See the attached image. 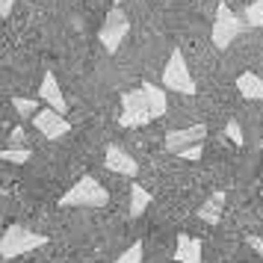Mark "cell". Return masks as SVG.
<instances>
[{"label":"cell","instance_id":"7402d4cb","mask_svg":"<svg viewBox=\"0 0 263 263\" xmlns=\"http://www.w3.org/2000/svg\"><path fill=\"white\" fill-rule=\"evenodd\" d=\"M12 6H15V0H0V15H3V18H9Z\"/></svg>","mask_w":263,"mask_h":263},{"label":"cell","instance_id":"5b68a950","mask_svg":"<svg viewBox=\"0 0 263 263\" xmlns=\"http://www.w3.org/2000/svg\"><path fill=\"white\" fill-rule=\"evenodd\" d=\"M163 86L178 95H195V80H192L190 65L183 60V50H172L166 68H163Z\"/></svg>","mask_w":263,"mask_h":263},{"label":"cell","instance_id":"7c38bea8","mask_svg":"<svg viewBox=\"0 0 263 263\" xmlns=\"http://www.w3.org/2000/svg\"><path fill=\"white\" fill-rule=\"evenodd\" d=\"M237 92L246 98V101H263V77L260 74H251V71L239 74L237 77Z\"/></svg>","mask_w":263,"mask_h":263},{"label":"cell","instance_id":"ba28073f","mask_svg":"<svg viewBox=\"0 0 263 263\" xmlns=\"http://www.w3.org/2000/svg\"><path fill=\"white\" fill-rule=\"evenodd\" d=\"M204 136H207V124H190V127H183V130H172L166 133V151L168 154H180V151H186L192 145L204 142Z\"/></svg>","mask_w":263,"mask_h":263},{"label":"cell","instance_id":"3957f363","mask_svg":"<svg viewBox=\"0 0 263 263\" xmlns=\"http://www.w3.org/2000/svg\"><path fill=\"white\" fill-rule=\"evenodd\" d=\"M107 204H109V192L92 175H83L71 190L60 195V207H107Z\"/></svg>","mask_w":263,"mask_h":263},{"label":"cell","instance_id":"7a4b0ae2","mask_svg":"<svg viewBox=\"0 0 263 263\" xmlns=\"http://www.w3.org/2000/svg\"><path fill=\"white\" fill-rule=\"evenodd\" d=\"M48 246V237L45 234H36L24 225H9L0 237V257L3 260H15L21 254H30V251Z\"/></svg>","mask_w":263,"mask_h":263},{"label":"cell","instance_id":"9a60e30c","mask_svg":"<svg viewBox=\"0 0 263 263\" xmlns=\"http://www.w3.org/2000/svg\"><path fill=\"white\" fill-rule=\"evenodd\" d=\"M39 101H42V98H12V107L21 119H33L39 112Z\"/></svg>","mask_w":263,"mask_h":263},{"label":"cell","instance_id":"ffe728a7","mask_svg":"<svg viewBox=\"0 0 263 263\" xmlns=\"http://www.w3.org/2000/svg\"><path fill=\"white\" fill-rule=\"evenodd\" d=\"M21 139H24V124H15L12 133H9V139H6V145H9V148H24Z\"/></svg>","mask_w":263,"mask_h":263},{"label":"cell","instance_id":"6da1fadb","mask_svg":"<svg viewBox=\"0 0 263 263\" xmlns=\"http://www.w3.org/2000/svg\"><path fill=\"white\" fill-rule=\"evenodd\" d=\"M168 109V98L166 89H160L154 83H142L136 92L121 95V112H119V124L121 127H142L151 119L166 116Z\"/></svg>","mask_w":263,"mask_h":263},{"label":"cell","instance_id":"8992f818","mask_svg":"<svg viewBox=\"0 0 263 263\" xmlns=\"http://www.w3.org/2000/svg\"><path fill=\"white\" fill-rule=\"evenodd\" d=\"M127 33H130V18H127V12H124L121 6H112L107 12V18H104L101 33H98L101 45L107 48V53H119L121 42L127 39Z\"/></svg>","mask_w":263,"mask_h":263},{"label":"cell","instance_id":"8fae6325","mask_svg":"<svg viewBox=\"0 0 263 263\" xmlns=\"http://www.w3.org/2000/svg\"><path fill=\"white\" fill-rule=\"evenodd\" d=\"M201 257H204V242L201 239L190 237V234H180L178 249H175V260L178 263H201Z\"/></svg>","mask_w":263,"mask_h":263},{"label":"cell","instance_id":"cb8c5ba5","mask_svg":"<svg viewBox=\"0 0 263 263\" xmlns=\"http://www.w3.org/2000/svg\"><path fill=\"white\" fill-rule=\"evenodd\" d=\"M112 3H116V6H119V3H124V0H112Z\"/></svg>","mask_w":263,"mask_h":263},{"label":"cell","instance_id":"603a6c76","mask_svg":"<svg viewBox=\"0 0 263 263\" xmlns=\"http://www.w3.org/2000/svg\"><path fill=\"white\" fill-rule=\"evenodd\" d=\"M251 246H254V251L260 254V260H263V239H251Z\"/></svg>","mask_w":263,"mask_h":263},{"label":"cell","instance_id":"30bf717a","mask_svg":"<svg viewBox=\"0 0 263 263\" xmlns=\"http://www.w3.org/2000/svg\"><path fill=\"white\" fill-rule=\"evenodd\" d=\"M39 98H42L48 107H53L57 112H68V104H65V95H62V89H60L57 74L48 71L42 77V83H39Z\"/></svg>","mask_w":263,"mask_h":263},{"label":"cell","instance_id":"ac0fdd59","mask_svg":"<svg viewBox=\"0 0 263 263\" xmlns=\"http://www.w3.org/2000/svg\"><path fill=\"white\" fill-rule=\"evenodd\" d=\"M116 263H142V242H133Z\"/></svg>","mask_w":263,"mask_h":263},{"label":"cell","instance_id":"44dd1931","mask_svg":"<svg viewBox=\"0 0 263 263\" xmlns=\"http://www.w3.org/2000/svg\"><path fill=\"white\" fill-rule=\"evenodd\" d=\"M201 154H204V145L198 142V145H192V148H186V151H180L178 157H183V160H198Z\"/></svg>","mask_w":263,"mask_h":263},{"label":"cell","instance_id":"9c48e42d","mask_svg":"<svg viewBox=\"0 0 263 263\" xmlns=\"http://www.w3.org/2000/svg\"><path fill=\"white\" fill-rule=\"evenodd\" d=\"M104 166L116 175H124V178H136L139 175V163L133 160L127 151H121L119 145H109L107 154H104Z\"/></svg>","mask_w":263,"mask_h":263},{"label":"cell","instance_id":"52a82bcc","mask_svg":"<svg viewBox=\"0 0 263 263\" xmlns=\"http://www.w3.org/2000/svg\"><path fill=\"white\" fill-rule=\"evenodd\" d=\"M33 124H36V130L42 133V136H48V139H62V136L71 133V121L65 119V112H57L53 107L39 109L36 116H33Z\"/></svg>","mask_w":263,"mask_h":263},{"label":"cell","instance_id":"2e32d148","mask_svg":"<svg viewBox=\"0 0 263 263\" xmlns=\"http://www.w3.org/2000/svg\"><path fill=\"white\" fill-rule=\"evenodd\" d=\"M30 157H33L30 148H3V151H0V160H3V163H21V166H24Z\"/></svg>","mask_w":263,"mask_h":263},{"label":"cell","instance_id":"e0dca14e","mask_svg":"<svg viewBox=\"0 0 263 263\" xmlns=\"http://www.w3.org/2000/svg\"><path fill=\"white\" fill-rule=\"evenodd\" d=\"M246 24L249 27H263V0H251L249 6H246Z\"/></svg>","mask_w":263,"mask_h":263},{"label":"cell","instance_id":"4fadbf2b","mask_svg":"<svg viewBox=\"0 0 263 263\" xmlns=\"http://www.w3.org/2000/svg\"><path fill=\"white\" fill-rule=\"evenodd\" d=\"M222 210H225V192H213V195H210V198L198 207V213H195V216H198L201 222L216 225V222L222 219Z\"/></svg>","mask_w":263,"mask_h":263},{"label":"cell","instance_id":"277c9868","mask_svg":"<svg viewBox=\"0 0 263 263\" xmlns=\"http://www.w3.org/2000/svg\"><path fill=\"white\" fill-rule=\"evenodd\" d=\"M242 30H249L246 18H239L237 12H231V6H228V3H219V9H216V21H213V30H210L213 48H216V50H228V48H231V42H234V39H237Z\"/></svg>","mask_w":263,"mask_h":263},{"label":"cell","instance_id":"d6986e66","mask_svg":"<svg viewBox=\"0 0 263 263\" xmlns=\"http://www.w3.org/2000/svg\"><path fill=\"white\" fill-rule=\"evenodd\" d=\"M225 136L231 139V142L242 145V127H239L237 121H228V124H225Z\"/></svg>","mask_w":263,"mask_h":263},{"label":"cell","instance_id":"5bb4252c","mask_svg":"<svg viewBox=\"0 0 263 263\" xmlns=\"http://www.w3.org/2000/svg\"><path fill=\"white\" fill-rule=\"evenodd\" d=\"M148 204H151V192L145 190V186H139V183H133L130 186V216L139 219L148 210Z\"/></svg>","mask_w":263,"mask_h":263}]
</instances>
